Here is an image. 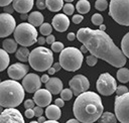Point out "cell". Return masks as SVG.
I'll list each match as a JSON object with an SVG mask.
<instances>
[{
  "mask_svg": "<svg viewBox=\"0 0 129 123\" xmlns=\"http://www.w3.org/2000/svg\"><path fill=\"white\" fill-rule=\"evenodd\" d=\"M69 85H70V88L72 89L74 95H76V96H79L83 92L88 91V89L90 87L89 80L85 76H83V75H76V76H74L70 80Z\"/></svg>",
  "mask_w": 129,
  "mask_h": 123,
  "instance_id": "cell-11",
  "label": "cell"
},
{
  "mask_svg": "<svg viewBox=\"0 0 129 123\" xmlns=\"http://www.w3.org/2000/svg\"><path fill=\"white\" fill-rule=\"evenodd\" d=\"M108 7V2L107 0H97L95 2V8L99 11H104Z\"/></svg>",
  "mask_w": 129,
  "mask_h": 123,
  "instance_id": "cell-31",
  "label": "cell"
},
{
  "mask_svg": "<svg viewBox=\"0 0 129 123\" xmlns=\"http://www.w3.org/2000/svg\"><path fill=\"white\" fill-rule=\"evenodd\" d=\"M76 37H77V34H75L74 32H70V33L68 34V39L71 40V41H73Z\"/></svg>",
  "mask_w": 129,
  "mask_h": 123,
  "instance_id": "cell-47",
  "label": "cell"
},
{
  "mask_svg": "<svg viewBox=\"0 0 129 123\" xmlns=\"http://www.w3.org/2000/svg\"><path fill=\"white\" fill-rule=\"evenodd\" d=\"M127 92H128V88H127L126 86H123V85L118 86L117 89H116V91H115V93H116L117 96L123 95V94H125V93H127Z\"/></svg>",
  "mask_w": 129,
  "mask_h": 123,
  "instance_id": "cell-36",
  "label": "cell"
},
{
  "mask_svg": "<svg viewBox=\"0 0 129 123\" xmlns=\"http://www.w3.org/2000/svg\"><path fill=\"white\" fill-rule=\"evenodd\" d=\"M70 26V19L68 18L67 14H56L52 18V27L58 31L63 32Z\"/></svg>",
  "mask_w": 129,
  "mask_h": 123,
  "instance_id": "cell-16",
  "label": "cell"
},
{
  "mask_svg": "<svg viewBox=\"0 0 129 123\" xmlns=\"http://www.w3.org/2000/svg\"><path fill=\"white\" fill-rule=\"evenodd\" d=\"M45 40H46V43H48V44H51V43H53V42L55 41L54 35H51V34L47 35V36H46V38H45Z\"/></svg>",
  "mask_w": 129,
  "mask_h": 123,
  "instance_id": "cell-43",
  "label": "cell"
},
{
  "mask_svg": "<svg viewBox=\"0 0 129 123\" xmlns=\"http://www.w3.org/2000/svg\"><path fill=\"white\" fill-rule=\"evenodd\" d=\"M63 101H64L63 99L58 98V99H55V100H54V104L61 108V107H63V105H64V102H63Z\"/></svg>",
  "mask_w": 129,
  "mask_h": 123,
  "instance_id": "cell-44",
  "label": "cell"
},
{
  "mask_svg": "<svg viewBox=\"0 0 129 123\" xmlns=\"http://www.w3.org/2000/svg\"><path fill=\"white\" fill-rule=\"evenodd\" d=\"M28 70H29L28 66H26L24 64H21V63H16V64L11 65L8 68V76L11 79L17 81V80L23 79L27 75Z\"/></svg>",
  "mask_w": 129,
  "mask_h": 123,
  "instance_id": "cell-14",
  "label": "cell"
},
{
  "mask_svg": "<svg viewBox=\"0 0 129 123\" xmlns=\"http://www.w3.org/2000/svg\"><path fill=\"white\" fill-rule=\"evenodd\" d=\"M80 50H81V51H82L83 53H86L87 51H89V50H88V48L86 47V45H84V44H83V45L81 46V48H80Z\"/></svg>",
  "mask_w": 129,
  "mask_h": 123,
  "instance_id": "cell-51",
  "label": "cell"
},
{
  "mask_svg": "<svg viewBox=\"0 0 129 123\" xmlns=\"http://www.w3.org/2000/svg\"><path fill=\"white\" fill-rule=\"evenodd\" d=\"M77 37L84 45H86L91 54L104 59L111 66L122 68L126 64V55L105 31L83 27L78 30Z\"/></svg>",
  "mask_w": 129,
  "mask_h": 123,
  "instance_id": "cell-1",
  "label": "cell"
},
{
  "mask_svg": "<svg viewBox=\"0 0 129 123\" xmlns=\"http://www.w3.org/2000/svg\"><path fill=\"white\" fill-rule=\"evenodd\" d=\"M28 61L33 70L37 72H44L52 66L53 63L52 51L46 47L38 46L30 51Z\"/></svg>",
  "mask_w": 129,
  "mask_h": 123,
  "instance_id": "cell-4",
  "label": "cell"
},
{
  "mask_svg": "<svg viewBox=\"0 0 129 123\" xmlns=\"http://www.w3.org/2000/svg\"><path fill=\"white\" fill-rule=\"evenodd\" d=\"M36 7L38 9H44L46 7V3L44 0H37L36 1Z\"/></svg>",
  "mask_w": 129,
  "mask_h": 123,
  "instance_id": "cell-41",
  "label": "cell"
},
{
  "mask_svg": "<svg viewBox=\"0 0 129 123\" xmlns=\"http://www.w3.org/2000/svg\"><path fill=\"white\" fill-rule=\"evenodd\" d=\"M14 10H15V9H14L13 5H10V4H9V5H7V6H4V11H5V13L12 14Z\"/></svg>",
  "mask_w": 129,
  "mask_h": 123,
  "instance_id": "cell-42",
  "label": "cell"
},
{
  "mask_svg": "<svg viewBox=\"0 0 129 123\" xmlns=\"http://www.w3.org/2000/svg\"><path fill=\"white\" fill-rule=\"evenodd\" d=\"M117 79L120 83H123V84L129 82V70L123 67L120 68L117 71Z\"/></svg>",
  "mask_w": 129,
  "mask_h": 123,
  "instance_id": "cell-26",
  "label": "cell"
},
{
  "mask_svg": "<svg viewBox=\"0 0 129 123\" xmlns=\"http://www.w3.org/2000/svg\"><path fill=\"white\" fill-rule=\"evenodd\" d=\"M2 107H3V106H2V105H0V114H1V113H2V111H3V108H2Z\"/></svg>",
  "mask_w": 129,
  "mask_h": 123,
  "instance_id": "cell-56",
  "label": "cell"
},
{
  "mask_svg": "<svg viewBox=\"0 0 129 123\" xmlns=\"http://www.w3.org/2000/svg\"><path fill=\"white\" fill-rule=\"evenodd\" d=\"M100 26V30H103V31H105V29H106V25H104L103 23L101 24V25H99Z\"/></svg>",
  "mask_w": 129,
  "mask_h": 123,
  "instance_id": "cell-54",
  "label": "cell"
},
{
  "mask_svg": "<svg viewBox=\"0 0 129 123\" xmlns=\"http://www.w3.org/2000/svg\"><path fill=\"white\" fill-rule=\"evenodd\" d=\"M27 20L34 26H40L43 23V15L39 11H33L28 15Z\"/></svg>",
  "mask_w": 129,
  "mask_h": 123,
  "instance_id": "cell-20",
  "label": "cell"
},
{
  "mask_svg": "<svg viewBox=\"0 0 129 123\" xmlns=\"http://www.w3.org/2000/svg\"><path fill=\"white\" fill-rule=\"evenodd\" d=\"M25 116L27 117V118H32V117H34L35 115H34V111H33V108H29V109H26L25 110Z\"/></svg>",
  "mask_w": 129,
  "mask_h": 123,
  "instance_id": "cell-40",
  "label": "cell"
},
{
  "mask_svg": "<svg viewBox=\"0 0 129 123\" xmlns=\"http://www.w3.org/2000/svg\"><path fill=\"white\" fill-rule=\"evenodd\" d=\"M33 111H34V115H35L36 117H39V116H41V115L43 114L42 107H40V106H38V105L33 108Z\"/></svg>",
  "mask_w": 129,
  "mask_h": 123,
  "instance_id": "cell-39",
  "label": "cell"
},
{
  "mask_svg": "<svg viewBox=\"0 0 129 123\" xmlns=\"http://www.w3.org/2000/svg\"><path fill=\"white\" fill-rule=\"evenodd\" d=\"M83 19H84V17H83L81 14H76V15L73 16V22H74L75 24L81 23V22L83 21Z\"/></svg>",
  "mask_w": 129,
  "mask_h": 123,
  "instance_id": "cell-38",
  "label": "cell"
},
{
  "mask_svg": "<svg viewBox=\"0 0 129 123\" xmlns=\"http://www.w3.org/2000/svg\"><path fill=\"white\" fill-rule=\"evenodd\" d=\"M23 123L24 119L21 113L14 107H8L0 114V123Z\"/></svg>",
  "mask_w": 129,
  "mask_h": 123,
  "instance_id": "cell-12",
  "label": "cell"
},
{
  "mask_svg": "<svg viewBox=\"0 0 129 123\" xmlns=\"http://www.w3.org/2000/svg\"><path fill=\"white\" fill-rule=\"evenodd\" d=\"M73 95H74V93H73L72 89H63L60 92V98L63 99L64 101H70L72 99Z\"/></svg>",
  "mask_w": 129,
  "mask_h": 123,
  "instance_id": "cell-30",
  "label": "cell"
},
{
  "mask_svg": "<svg viewBox=\"0 0 129 123\" xmlns=\"http://www.w3.org/2000/svg\"><path fill=\"white\" fill-rule=\"evenodd\" d=\"M63 49V43L60 41H54L51 43V50L54 52H60Z\"/></svg>",
  "mask_w": 129,
  "mask_h": 123,
  "instance_id": "cell-33",
  "label": "cell"
},
{
  "mask_svg": "<svg viewBox=\"0 0 129 123\" xmlns=\"http://www.w3.org/2000/svg\"><path fill=\"white\" fill-rule=\"evenodd\" d=\"M22 86L28 93H34L41 86V80L36 74H27L22 80Z\"/></svg>",
  "mask_w": 129,
  "mask_h": 123,
  "instance_id": "cell-13",
  "label": "cell"
},
{
  "mask_svg": "<svg viewBox=\"0 0 129 123\" xmlns=\"http://www.w3.org/2000/svg\"><path fill=\"white\" fill-rule=\"evenodd\" d=\"M62 10H63L64 14H67V15H73V13H74V11H75V7H74L73 4L67 3V4L63 5Z\"/></svg>",
  "mask_w": 129,
  "mask_h": 123,
  "instance_id": "cell-34",
  "label": "cell"
},
{
  "mask_svg": "<svg viewBox=\"0 0 129 123\" xmlns=\"http://www.w3.org/2000/svg\"><path fill=\"white\" fill-rule=\"evenodd\" d=\"M33 0H13L12 5L15 11L23 14L29 12L33 7Z\"/></svg>",
  "mask_w": 129,
  "mask_h": 123,
  "instance_id": "cell-17",
  "label": "cell"
},
{
  "mask_svg": "<svg viewBox=\"0 0 129 123\" xmlns=\"http://www.w3.org/2000/svg\"><path fill=\"white\" fill-rule=\"evenodd\" d=\"M37 42H38L40 45H42V44H44V43L46 42V40H45V38H44L43 36H39V37H37Z\"/></svg>",
  "mask_w": 129,
  "mask_h": 123,
  "instance_id": "cell-48",
  "label": "cell"
},
{
  "mask_svg": "<svg viewBox=\"0 0 129 123\" xmlns=\"http://www.w3.org/2000/svg\"><path fill=\"white\" fill-rule=\"evenodd\" d=\"M34 104H35V102H34L33 99H28V100H25V102H24V107H25L26 109L34 108Z\"/></svg>",
  "mask_w": 129,
  "mask_h": 123,
  "instance_id": "cell-37",
  "label": "cell"
},
{
  "mask_svg": "<svg viewBox=\"0 0 129 123\" xmlns=\"http://www.w3.org/2000/svg\"><path fill=\"white\" fill-rule=\"evenodd\" d=\"M14 38L21 46H30L37 41V30L29 22L20 23L15 27Z\"/></svg>",
  "mask_w": 129,
  "mask_h": 123,
  "instance_id": "cell-6",
  "label": "cell"
},
{
  "mask_svg": "<svg viewBox=\"0 0 129 123\" xmlns=\"http://www.w3.org/2000/svg\"><path fill=\"white\" fill-rule=\"evenodd\" d=\"M16 22L14 17L9 13L0 14V37H6L14 32Z\"/></svg>",
  "mask_w": 129,
  "mask_h": 123,
  "instance_id": "cell-10",
  "label": "cell"
},
{
  "mask_svg": "<svg viewBox=\"0 0 129 123\" xmlns=\"http://www.w3.org/2000/svg\"><path fill=\"white\" fill-rule=\"evenodd\" d=\"M103 109L104 107L100 96L90 91H85L77 96L73 107L75 117L83 123H92L99 120Z\"/></svg>",
  "mask_w": 129,
  "mask_h": 123,
  "instance_id": "cell-2",
  "label": "cell"
},
{
  "mask_svg": "<svg viewBox=\"0 0 129 123\" xmlns=\"http://www.w3.org/2000/svg\"><path fill=\"white\" fill-rule=\"evenodd\" d=\"M96 87L101 95L110 96L113 93H115L117 89V84H116V80L109 73H104L99 76Z\"/></svg>",
  "mask_w": 129,
  "mask_h": 123,
  "instance_id": "cell-9",
  "label": "cell"
},
{
  "mask_svg": "<svg viewBox=\"0 0 129 123\" xmlns=\"http://www.w3.org/2000/svg\"><path fill=\"white\" fill-rule=\"evenodd\" d=\"M0 83H1V81H0Z\"/></svg>",
  "mask_w": 129,
  "mask_h": 123,
  "instance_id": "cell-58",
  "label": "cell"
},
{
  "mask_svg": "<svg viewBox=\"0 0 129 123\" xmlns=\"http://www.w3.org/2000/svg\"><path fill=\"white\" fill-rule=\"evenodd\" d=\"M45 115L48 119H54V120H58L61 116V111H60V107H58L57 105H48L47 108L45 109Z\"/></svg>",
  "mask_w": 129,
  "mask_h": 123,
  "instance_id": "cell-19",
  "label": "cell"
},
{
  "mask_svg": "<svg viewBox=\"0 0 129 123\" xmlns=\"http://www.w3.org/2000/svg\"><path fill=\"white\" fill-rule=\"evenodd\" d=\"M92 22H93V24H95V25H101L102 23H103V16L101 15V14H99V13H95L93 16H92Z\"/></svg>",
  "mask_w": 129,
  "mask_h": 123,
  "instance_id": "cell-32",
  "label": "cell"
},
{
  "mask_svg": "<svg viewBox=\"0 0 129 123\" xmlns=\"http://www.w3.org/2000/svg\"><path fill=\"white\" fill-rule=\"evenodd\" d=\"M47 71H48V75H53V74L56 72V71H55V69H54L52 66H51V67H50V68H49Z\"/></svg>",
  "mask_w": 129,
  "mask_h": 123,
  "instance_id": "cell-50",
  "label": "cell"
},
{
  "mask_svg": "<svg viewBox=\"0 0 129 123\" xmlns=\"http://www.w3.org/2000/svg\"><path fill=\"white\" fill-rule=\"evenodd\" d=\"M39 31L42 35H49L52 31V27L49 23H42L39 27Z\"/></svg>",
  "mask_w": 129,
  "mask_h": 123,
  "instance_id": "cell-29",
  "label": "cell"
},
{
  "mask_svg": "<svg viewBox=\"0 0 129 123\" xmlns=\"http://www.w3.org/2000/svg\"><path fill=\"white\" fill-rule=\"evenodd\" d=\"M83 52L76 47H66L60 51L59 64L68 72L78 71L83 64Z\"/></svg>",
  "mask_w": 129,
  "mask_h": 123,
  "instance_id": "cell-5",
  "label": "cell"
},
{
  "mask_svg": "<svg viewBox=\"0 0 129 123\" xmlns=\"http://www.w3.org/2000/svg\"><path fill=\"white\" fill-rule=\"evenodd\" d=\"M33 100L40 107H47L51 102V93L47 89H38L34 92Z\"/></svg>",
  "mask_w": 129,
  "mask_h": 123,
  "instance_id": "cell-15",
  "label": "cell"
},
{
  "mask_svg": "<svg viewBox=\"0 0 129 123\" xmlns=\"http://www.w3.org/2000/svg\"><path fill=\"white\" fill-rule=\"evenodd\" d=\"M121 50L126 55V57L129 58V32H127L121 41Z\"/></svg>",
  "mask_w": 129,
  "mask_h": 123,
  "instance_id": "cell-28",
  "label": "cell"
},
{
  "mask_svg": "<svg viewBox=\"0 0 129 123\" xmlns=\"http://www.w3.org/2000/svg\"><path fill=\"white\" fill-rule=\"evenodd\" d=\"M114 109L118 121L122 123H129V92L116 96Z\"/></svg>",
  "mask_w": 129,
  "mask_h": 123,
  "instance_id": "cell-8",
  "label": "cell"
},
{
  "mask_svg": "<svg viewBox=\"0 0 129 123\" xmlns=\"http://www.w3.org/2000/svg\"><path fill=\"white\" fill-rule=\"evenodd\" d=\"M64 1H66V2H68V3H71V2H73L74 0H64Z\"/></svg>",
  "mask_w": 129,
  "mask_h": 123,
  "instance_id": "cell-57",
  "label": "cell"
},
{
  "mask_svg": "<svg viewBox=\"0 0 129 123\" xmlns=\"http://www.w3.org/2000/svg\"><path fill=\"white\" fill-rule=\"evenodd\" d=\"M46 7L51 12H57L63 7V0H45Z\"/></svg>",
  "mask_w": 129,
  "mask_h": 123,
  "instance_id": "cell-21",
  "label": "cell"
},
{
  "mask_svg": "<svg viewBox=\"0 0 129 123\" xmlns=\"http://www.w3.org/2000/svg\"><path fill=\"white\" fill-rule=\"evenodd\" d=\"M13 0H0V6H7L9 5L10 3H12Z\"/></svg>",
  "mask_w": 129,
  "mask_h": 123,
  "instance_id": "cell-45",
  "label": "cell"
},
{
  "mask_svg": "<svg viewBox=\"0 0 129 123\" xmlns=\"http://www.w3.org/2000/svg\"><path fill=\"white\" fill-rule=\"evenodd\" d=\"M17 41L11 38H7L3 41V48L8 52V53H13L17 50Z\"/></svg>",
  "mask_w": 129,
  "mask_h": 123,
  "instance_id": "cell-22",
  "label": "cell"
},
{
  "mask_svg": "<svg viewBox=\"0 0 129 123\" xmlns=\"http://www.w3.org/2000/svg\"><path fill=\"white\" fill-rule=\"evenodd\" d=\"M40 80H41V83L45 84V83H47V81L49 80V76H48V75H42L41 78H40Z\"/></svg>",
  "mask_w": 129,
  "mask_h": 123,
  "instance_id": "cell-46",
  "label": "cell"
},
{
  "mask_svg": "<svg viewBox=\"0 0 129 123\" xmlns=\"http://www.w3.org/2000/svg\"><path fill=\"white\" fill-rule=\"evenodd\" d=\"M76 8L80 14H86L90 11L91 5L88 0H79L76 5Z\"/></svg>",
  "mask_w": 129,
  "mask_h": 123,
  "instance_id": "cell-24",
  "label": "cell"
},
{
  "mask_svg": "<svg viewBox=\"0 0 129 123\" xmlns=\"http://www.w3.org/2000/svg\"><path fill=\"white\" fill-rule=\"evenodd\" d=\"M52 67L55 69V71H56V72H58V71L61 69V66H60V64H59V63H55V64H53V65H52Z\"/></svg>",
  "mask_w": 129,
  "mask_h": 123,
  "instance_id": "cell-49",
  "label": "cell"
},
{
  "mask_svg": "<svg viewBox=\"0 0 129 123\" xmlns=\"http://www.w3.org/2000/svg\"><path fill=\"white\" fill-rule=\"evenodd\" d=\"M24 88L16 80H6L0 83V105L5 108L17 107L24 99Z\"/></svg>",
  "mask_w": 129,
  "mask_h": 123,
  "instance_id": "cell-3",
  "label": "cell"
},
{
  "mask_svg": "<svg viewBox=\"0 0 129 123\" xmlns=\"http://www.w3.org/2000/svg\"><path fill=\"white\" fill-rule=\"evenodd\" d=\"M45 88L53 95L59 94L62 90V82L58 78H49L47 83H45Z\"/></svg>",
  "mask_w": 129,
  "mask_h": 123,
  "instance_id": "cell-18",
  "label": "cell"
},
{
  "mask_svg": "<svg viewBox=\"0 0 129 123\" xmlns=\"http://www.w3.org/2000/svg\"><path fill=\"white\" fill-rule=\"evenodd\" d=\"M9 61H10V57L8 55V52L4 48L3 49L0 48V72L4 71L8 67Z\"/></svg>",
  "mask_w": 129,
  "mask_h": 123,
  "instance_id": "cell-23",
  "label": "cell"
},
{
  "mask_svg": "<svg viewBox=\"0 0 129 123\" xmlns=\"http://www.w3.org/2000/svg\"><path fill=\"white\" fill-rule=\"evenodd\" d=\"M109 15L118 24L129 26V0H111Z\"/></svg>",
  "mask_w": 129,
  "mask_h": 123,
  "instance_id": "cell-7",
  "label": "cell"
},
{
  "mask_svg": "<svg viewBox=\"0 0 129 123\" xmlns=\"http://www.w3.org/2000/svg\"><path fill=\"white\" fill-rule=\"evenodd\" d=\"M86 61H87V65H88V66H90V67H94V66L97 64V61H98V57L95 56L94 54H91V55L87 56Z\"/></svg>",
  "mask_w": 129,
  "mask_h": 123,
  "instance_id": "cell-35",
  "label": "cell"
},
{
  "mask_svg": "<svg viewBox=\"0 0 129 123\" xmlns=\"http://www.w3.org/2000/svg\"><path fill=\"white\" fill-rule=\"evenodd\" d=\"M29 53H30V52H29V50L27 49L26 46H21L20 48L17 49L15 55H16V58H17V59H19V60L22 61V63H25V61L28 60Z\"/></svg>",
  "mask_w": 129,
  "mask_h": 123,
  "instance_id": "cell-25",
  "label": "cell"
},
{
  "mask_svg": "<svg viewBox=\"0 0 129 123\" xmlns=\"http://www.w3.org/2000/svg\"><path fill=\"white\" fill-rule=\"evenodd\" d=\"M99 120H100V122H103V123H110V122L116 123L117 117H116V115H114L111 112H104V113H102Z\"/></svg>",
  "mask_w": 129,
  "mask_h": 123,
  "instance_id": "cell-27",
  "label": "cell"
},
{
  "mask_svg": "<svg viewBox=\"0 0 129 123\" xmlns=\"http://www.w3.org/2000/svg\"><path fill=\"white\" fill-rule=\"evenodd\" d=\"M78 122H80L77 118L76 119H70V120H68V123H78Z\"/></svg>",
  "mask_w": 129,
  "mask_h": 123,
  "instance_id": "cell-52",
  "label": "cell"
},
{
  "mask_svg": "<svg viewBox=\"0 0 129 123\" xmlns=\"http://www.w3.org/2000/svg\"><path fill=\"white\" fill-rule=\"evenodd\" d=\"M37 122H45V118L43 116H39L37 119Z\"/></svg>",
  "mask_w": 129,
  "mask_h": 123,
  "instance_id": "cell-53",
  "label": "cell"
},
{
  "mask_svg": "<svg viewBox=\"0 0 129 123\" xmlns=\"http://www.w3.org/2000/svg\"><path fill=\"white\" fill-rule=\"evenodd\" d=\"M28 18V16L26 15V13H23V14H21V19H27Z\"/></svg>",
  "mask_w": 129,
  "mask_h": 123,
  "instance_id": "cell-55",
  "label": "cell"
}]
</instances>
